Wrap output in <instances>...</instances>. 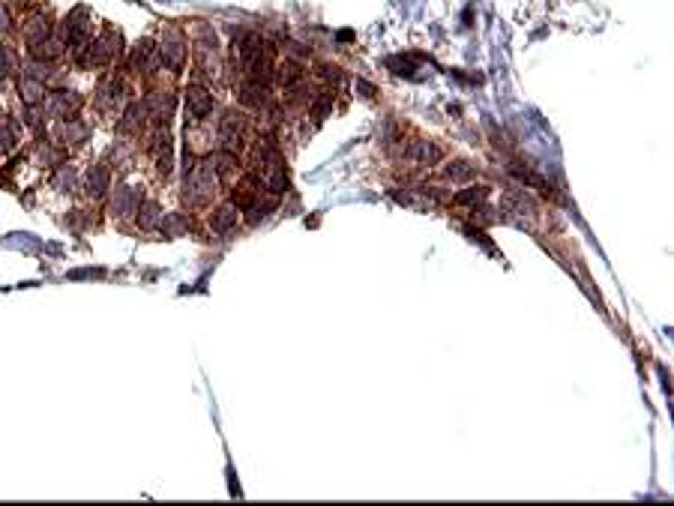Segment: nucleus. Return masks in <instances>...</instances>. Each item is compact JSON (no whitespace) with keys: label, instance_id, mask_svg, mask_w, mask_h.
<instances>
[{"label":"nucleus","instance_id":"obj_1","mask_svg":"<svg viewBox=\"0 0 674 506\" xmlns=\"http://www.w3.org/2000/svg\"><path fill=\"white\" fill-rule=\"evenodd\" d=\"M183 189H186V201H192V204H204L213 198V192L219 189V171L213 165V156L198 162L195 168H189Z\"/></svg>","mask_w":674,"mask_h":506},{"label":"nucleus","instance_id":"obj_2","mask_svg":"<svg viewBox=\"0 0 674 506\" xmlns=\"http://www.w3.org/2000/svg\"><path fill=\"white\" fill-rule=\"evenodd\" d=\"M120 48H123V36H120L117 31H102L96 39H90L82 63L84 66H105L108 61H114V57L120 54Z\"/></svg>","mask_w":674,"mask_h":506},{"label":"nucleus","instance_id":"obj_3","mask_svg":"<svg viewBox=\"0 0 674 506\" xmlns=\"http://www.w3.org/2000/svg\"><path fill=\"white\" fill-rule=\"evenodd\" d=\"M156 52H159L162 66H168L171 72H180V69L186 66V39H183V33H180L177 27H168L162 45H159Z\"/></svg>","mask_w":674,"mask_h":506},{"label":"nucleus","instance_id":"obj_4","mask_svg":"<svg viewBox=\"0 0 674 506\" xmlns=\"http://www.w3.org/2000/svg\"><path fill=\"white\" fill-rule=\"evenodd\" d=\"M243 132H246V120L237 111H228L222 120H219V141L225 144V150L237 153L243 147Z\"/></svg>","mask_w":674,"mask_h":506},{"label":"nucleus","instance_id":"obj_5","mask_svg":"<svg viewBox=\"0 0 674 506\" xmlns=\"http://www.w3.org/2000/svg\"><path fill=\"white\" fill-rule=\"evenodd\" d=\"M129 63H132L135 72H144V75H153V69L159 66V52L153 48L150 39H138L132 54H129Z\"/></svg>","mask_w":674,"mask_h":506},{"label":"nucleus","instance_id":"obj_6","mask_svg":"<svg viewBox=\"0 0 674 506\" xmlns=\"http://www.w3.org/2000/svg\"><path fill=\"white\" fill-rule=\"evenodd\" d=\"M183 96H186V108H189V114H192L195 120H204V117H210V111H213V96H210L207 87H201V84H189Z\"/></svg>","mask_w":674,"mask_h":506},{"label":"nucleus","instance_id":"obj_7","mask_svg":"<svg viewBox=\"0 0 674 506\" xmlns=\"http://www.w3.org/2000/svg\"><path fill=\"white\" fill-rule=\"evenodd\" d=\"M174 105H177V99L171 96V93H147V99H144V114L159 126V123H168V117H171V111H174Z\"/></svg>","mask_w":674,"mask_h":506},{"label":"nucleus","instance_id":"obj_8","mask_svg":"<svg viewBox=\"0 0 674 506\" xmlns=\"http://www.w3.org/2000/svg\"><path fill=\"white\" fill-rule=\"evenodd\" d=\"M22 36H24V42H27L30 48L39 45L43 39H48V36H52V22H48V15H45V13L27 15V18H24V24H22Z\"/></svg>","mask_w":674,"mask_h":506},{"label":"nucleus","instance_id":"obj_9","mask_svg":"<svg viewBox=\"0 0 674 506\" xmlns=\"http://www.w3.org/2000/svg\"><path fill=\"white\" fill-rule=\"evenodd\" d=\"M43 102H45L48 117L63 120V117H72V108L78 105V96L75 93H45Z\"/></svg>","mask_w":674,"mask_h":506},{"label":"nucleus","instance_id":"obj_10","mask_svg":"<svg viewBox=\"0 0 674 506\" xmlns=\"http://www.w3.org/2000/svg\"><path fill=\"white\" fill-rule=\"evenodd\" d=\"M141 207V189H129V186H123V189L114 192V201H112V210L117 216H135Z\"/></svg>","mask_w":674,"mask_h":506},{"label":"nucleus","instance_id":"obj_11","mask_svg":"<svg viewBox=\"0 0 674 506\" xmlns=\"http://www.w3.org/2000/svg\"><path fill=\"white\" fill-rule=\"evenodd\" d=\"M18 96H22V102L27 108L39 105L45 99V81H39V78H33V75H22V81H18Z\"/></svg>","mask_w":674,"mask_h":506},{"label":"nucleus","instance_id":"obj_12","mask_svg":"<svg viewBox=\"0 0 674 506\" xmlns=\"http://www.w3.org/2000/svg\"><path fill=\"white\" fill-rule=\"evenodd\" d=\"M237 99L246 108H264L267 105V87L258 81H243L237 87Z\"/></svg>","mask_w":674,"mask_h":506},{"label":"nucleus","instance_id":"obj_13","mask_svg":"<svg viewBox=\"0 0 674 506\" xmlns=\"http://www.w3.org/2000/svg\"><path fill=\"white\" fill-rule=\"evenodd\" d=\"M112 189V174H108L105 165H90L87 171V192L93 198H105Z\"/></svg>","mask_w":674,"mask_h":506},{"label":"nucleus","instance_id":"obj_14","mask_svg":"<svg viewBox=\"0 0 674 506\" xmlns=\"http://www.w3.org/2000/svg\"><path fill=\"white\" fill-rule=\"evenodd\" d=\"M159 231L165 237H183L192 231V222H189L186 213H165V216H159Z\"/></svg>","mask_w":674,"mask_h":506},{"label":"nucleus","instance_id":"obj_15","mask_svg":"<svg viewBox=\"0 0 674 506\" xmlns=\"http://www.w3.org/2000/svg\"><path fill=\"white\" fill-rule=\"evenodd\" d=\"M60 135H63L66 144H84L90 138V126L84 120H78V117H63V123H60Z\"/></svg>","mask_w":674,"mask_h":506},{"label":"nucleus","instance_id":"obj_16","mask_svg":"<svg viewBox=\"0 0 674 506\" xmlns=\"http://www.w3.org/2000/svg\"><path fill=\"white\" fill-rule=\"evenodd\" d=\"M234 222H237V207L234 204H222V207H216V210L210 213V228H213L216 234L231 231Z\"/></svg>","mask_w":674,"mask_h":506},{"label":"nucleus","instance_id":"obj_17","mask_svg":"<svg viewBox=\"0 0 674 506\" xmlns=\"http://www.w3.org/2000/svg\"><path fill=\"white\" fill-rule=\"evenodd\" d=\"M408 156L414 159L417 165H426L429 168V165H435L438 159H441V150L431 141H414V144H411V150H408Z\"/></svg>","mask_w":674,"mask_h":506},{"label":"nucleus","instance_id":"obj_18","mask_svg":"<svg viewBox=\"0 0 674 506\" xmlns=\"http://www.w3.org/2000/svg\"><path fill=\"white\" fill-rule=\"evenodd\" d=\"M63 39L60 36H48V39H43L39 45H33V57L36 61H43V63H48V61H57L60 54H63Z\"/></svg>","mask_w":674,"mask_h":506},{"label":"nucleus","instance_id":"obj_19","mask_svg":"<svg viewBox=\"0 0 674 506\" xmlns=\"http://www.w3.org/2000/svg\"><path fill=\"white\" fill-rule=\"evenodd\" d=\"M141 117H144V102H132V105H126L123 117H120V129H123V132H129V135L141 132Z\"/></svg>","mask_w":674,"mask_h":506},{"label":"nucleus","instance_id":"obj_20","mask_svg":"<svg viewBox=\"0 0 674 506\" xmlns=\"http://www.w3.org/2000/svg\"><path fill=\"white\" fill-rule=\"evenodd\" d=\"M52 186H54L57 192H63V195H72L75 186H78V177H75V171L69 165H60L57 174L52 177Z\"/></svg>","mask_w":674,"mask_h":506},{"label":"nucleus","instance_id":"obj_21","mask_svg":"<svg viewBox=\"0 0 674 506\" xmlns=\"http://www.w3.org/2000/svg\"><path fill=\"white\" fill-rule=\"evenodd\" d=\"M15 144H18V132H15L13 117H0V153L15 150Z\"/></svg>","mask_w":674,"mask_h":506},{"label":"nucleus","instance_id":"obj_22","mask_svg":"<svg viewBox=\"0 0 674 506\" xmlns=\"http://www.w3.org/2000/svg\"><path fill=\"white\" fill-rule=\"evenodd\" d=\"M486 195H489V186H468V189L456 192V204H461V207H477V204L486 201Z\"/></svg>","mask_w":674,"mask_h":506},{"label":"nucleus","instance_id":"obj_23","mask_svg":"<svg viewBox=\"0 0 674 506\" xmlns=\"http://www.w3.org/2000/svg\"><path fill=\"white\" fill-rule=\"evenodd\" d=\"M444 177L447 180H456V183H465L474 177V168H470V162H465V159H456V162H447Z\"/></svg>","mask_w":674,"mask_h":506},{"label":"nucleus","instance_id":"obj_24","mask_svg":"<svg viewBox=\"0 0 674 506\" xmlns=\"http://www.w3.org/2000/svg\"><path fill=\"white\" fill-rule=\"evenodd\" d=\"M213 165H216V171H219V180H222V177H228V174H234V171H237V168H240V159H237V153L222 150V153H216V156H213Z\"/></svg>","mask_w":674,"mask_h":506},{"label":"nucleus","instance_id":"obj_25","mask_svg":"<svg viewBox=\"0 0 674 506\" xmlns=\"http://www.w3.org/2000/svg\"><path fill=\"white\" fill-rule=\"evenodd\" d=\"M138 225L144 228V231H150V228H156L159 225V204L156 201H144L138 207Z\"/></svg>","mask_w":674,"mask_h":506},{"label":"nucleus","instance_id":"obj_26","mask_svg":"<svg viewBox=\"0 0 674 506\" xmlns=\"http://www.w3.org/2000/svg\"><path fill=\"white\" fill-rule=\"evenodd\" d=\"M18 72V54L9 45H0V78H9Z\"/></svg>","mask_w":674,"mask_h":506},{"label":"nucleus","instance_id":"obj_27","mask_svg":"<svg viewBox=\"0 0 674 506\" xmlns=\"http://www.w3.org/2000/svg\"><path fill=\"white\" fill-rule=\"evenodd\" d=\"M330 108H333V99H330V93H324V96H321L318 102H315V117H324V114L330 111Z\"/></svg>","mask_w":674,"mask_h":506}]
</instances>
